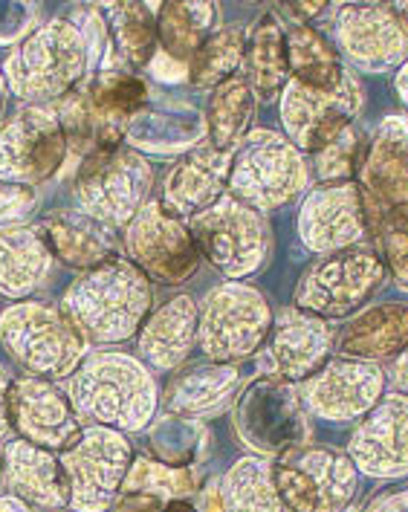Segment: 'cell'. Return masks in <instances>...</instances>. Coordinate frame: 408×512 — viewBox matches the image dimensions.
<instances>
[{
	"instance_id": "74e56055",
	"label": "cell",
	"mask_w": 408,
	"mask_h": 512,
	"mask_svg": "<svg viewBox=\"0 0 408 512\" xmlns=\"http://www.w3.org/2000/svg\"><path fill=\"white\" fill-rule=\"evenodd\" d=\"M145 434L151 458L165 466L197 469L212 449V429L197 417L163 414L145 429Z\"/></svg>"
},
{
	"instance_id": "cb8c5ba5",
	"label": "cell",
	"mask_w": 408,
	"mask_h": 512,
	"mask_svg": "<svg viewBox=\"0 0 408 512\" xmlns=\"http://www.w3.org/2000/svg\"><path fill=\"white\" fill-rule=\"evenodd\" d=\"M3 481L6 489L27 507L41 512L70 510V486L58 452L41 449L21 437L3 446Z\"/></svg>"
},
{
	"instance_id": "f35d334b",
	"label": "cell",
	"mask_w": 408,
	"mask_h": 512,
	"mask_svg": "<svg viewBox=\"0 0 408 512\" xmlns=\"http://www.w3.org/2000/svg\"><path fill=\"white\" fill-rule=\"evenodd\" d=\"M244 29L223 27L209 35V41L189 61V84L197 90H215L223 81L241 73L244 58Z\"/></svg>"
},
{
	"instance_id": "f546056e",
	"label": "cell",
	"mask_w": 408,
	"mask_h": 512,
	"mask_svg": "<svg viewBox=\"0 0 408 512\" xmlns=\"http://www.w3.org/2000/svg\"><path fill=\"white\" fill-rule=\"evenodd\" d=\"M55 255L38 223L0 232V296L27 301L53 275Z\"/></svg>"
},
{
	"instance_id": "7bdbcfd3",
	"label": "cell",
	"mask_w": 408,
	"mask_h": 512,
	"mask_svg": "<svg viewBox=\"0 0 408 512\" xmlns=\"http://www.w3.org/2000/svg\"><path fill=\"white\" fill-rule=\"evenodd\" d=\"M371 232L377 238V255L385 272L408 293V206H394L374 217Z\"/></svg>"
},
{
	"instance_id": "d590c367",
	"label": "cell",
	"mask_w": 408,
	"mask_h": 512,
	"mask_svg": "<svg viewBox=\"0 0 408 512\" xmlns=\"http://www.w3.org/2000/svg\"><path fill=\"white\" fill-rule=\"evenodd\" d=\"M220 12L215 3H163L157 6V41L160 53L186 64L215 32Z\"/></svg>"
},
{
	"instance_id": "b9f144b4",
	"label": "cell",
	"mask_w": 408,
	"mask_h": 512,
	"mask_svg": "<svg viewBox=\"0 0 408 512\" xmlns=\"http://www.w3.org/2000/svg\"><path fill=\"white\" fill-rule=\"evenodd\" d=\"M53 108L61 122L64 139H67V165L64 168H73V174H76L84 157L93 154V148H96V134H99L96 110L90 105L82 84L73 93H67L64 99H58Z\"/></svg>"
},
{
	"instance_id": "e0dca14e",
	"label": "cell",
	"mask_w": 408,
	"mask_h": 512,
	"mask_svg": "<svg viewBox=\"0 0 408 512\" xmlns=\"http://www.w3.org/2000/svg\"><path fill=\"white\" fill-rule=\"evenodd\" d=\"M333 38L362 73H388L408 61V27L394 3H345L336 9Z\"/></svg>"
},
{
	"instance_id": "8d00e7d4",
	"label": "cell",
	"mask_w": 408,
	"mask_h": 512,
	"mask_svg": "<svg viewBox=\"0 0 408 512\" xmlns=\"http://www.w3.org/2000/svg\"><path fill=\"white\" fill-rule=\"evenodd\" d=\"M287 61L290 81H299L313 90H333L345 79L348 67L339 50L316 27H287Z\"/></svg>"
},
{
	"instance_id": "91938a15",
	"label": "cell",
	"mask_w": 408,
	"mask_h": 512,
	"mask_svg": "<svg viewBox=\"0 0 408 512\" xmlns=\"http://www.w3.org/2000/svg\"><path fill=\"white\" fill-rule=\"evenodd\" d=\"M345 512H359V510H354V507H348V510H345Z\"/></svg>"
},
{
	"instance_id": "4fadbf2b",
	"label": "cell",
	"mask_w": 408,
	"mask_h": 512,
	"mask_svg": "<svg viewBox=\"0 0 408 512\" xmlns=\"http://www.w3.org/2000/svg\"><path fill=\"white\" fill-rule=\"evenodd\" d=\"M67 165V139L53 105H27L0 125V183L44 186Z\"/></svg>"
},
{
	"instance_id": "11a10c76",
	"label": "cell",
	"mask_w": 408,
	"mask_h": 512,
	"mask_svg": "<svg viewBox=\"0 0 408 512\" xmlns=\"http://www.w3.org/2000/svg\"><path fill=\"white\" fill-rule=\"evenodd\" d=\"M0 512H32L21 498H15L12 492H0Z\"/></svg>"
},
{
	"instance_id": "5bb4252c",
	"label": "cell",
	"mask_w": 408,
	"mask_h": 512,
	"mask_svg": "<svg viewBox=\"0 0 408 512\" xmlns=\"http://www.w3.org/2000/svg\"><path fill=\"white\" fill-rule=\"evenodd\" d=\"M125 252L148 281L165 287L186 284L203 261L189 223L165 212L160 200H148L125 226Z\"/></svg>"
},
{
	"instance_id": "ffe728a7",
	"label": "cell",
	"mask_w": 408,
	"mask_h": 512,
	"mask_svg": "<svg viewBox=\"0 0 408 512\" xmlns=\"http://www.w3.org/2000/svg\"><path fill=\"white\" fill-rule=\"evenodd\" d=\"M345 455L365 478H408V397H382L359 423H354Z\"/></svg>"
},
{
	"instance_id": "277c9868",
	"label": "cell",
	"mask_w": 408,
	"mask_h": 512,
	"mask_svg": "<svg viewBox=\"0 0 408 512\" xmlns=\"http://www.w3.org/2000/svg\"><path fill=\"white\" fill-rule=\"evenodd\" d=\"M0 345L27 377L50 382L73 377L90 348L58 304L29 298L0 313Z\"/></svg>"
},
{
	"instance_id": "6da1fadb",
	"label": "cell",
	"mask_w": 408,
	"mask_h": 512,
	"mask_svg": "<svg viewBox=\"0 0 408 512\" xmlns=\"http://www.w3.org/2000/svg\"><path fill=\"white\" fill-rule=\"evenodd\" d=\"M67 394L84 426H105L122 434L145 432L160 408L154 371L122 351L87 353L70 377Z\"/></svg>"
},
{
	"instance_id": "836d02e7",
	"label": "cell",
	"mask_w": 408,
	"mask_h": 512,
	"mask_svg": "<svg viewBox=\"0 0 408 512\" xmlns=\"http://www.w3.org/2000/svg\"><path fill=\"white\" fill-rule=\"evenodd\" d=\"M223 512H290L278 495L272 460L246 455L238 458L218 481Z\"/></svg>"
},
{
	"instance_id": "d6a6232c",
	"label": "cell",
	"mask_w": 408,
	"mask_h": 512,
	"mask_svg": "<svg viewBox=\"0 0 408 512\" xmlns=\"http://www.w3.org/2000/svg\"><path fill=\"white\" fill-rule=\"evenodd\" d=\"M82 87L96 110L99 128L125 131L136 113L148 108V102H151V87H148L145 76L125 70V67L99 70V73L87 76Z\"/></svg>"
},
{
	"instance_id": "60d3db41",
	"label": "cell",
	"mask_w": 408,
	"mask_h": 512,
	"mask_svg": "<svg viewBox=\"0 0 408 512\" xmlns=\"http://www.w3.org/2000/svg\"><path fill=\"white\" fill-rule=\"evenodd\" d=\"M368 151V136L359 128V122L348 125L339 136H333L325 148H319L316 154H310L313 174L322 186L330 183H356L359 168Z\"/></svg>"
},
{
	"instance_id": "816d5d0a",
	"label": "cell",
	"mask_w": 408,
	"mask_h": 512,
	"mask_svg": "<svg viewBox=\"0 0 408 512\" xmlns=\"http://www.w3.org/2000/svg\"><path fill=\"white\" fill-rule=\"evenodd\" d=\"M385 377H388V385H391L400 397H408V348L391 362V368L385 371Z\"/></svg>"
},
{
	"instance_id": "ac0fdd59",
	"label": "cell",
	"mask_w": 408,
	"mask_h": 512,
	"mask_svg": "<svg viewBox=\"0 0 408 512\" xmlns=\"http://www.w3.org/2000/svg\"><path fill=\"white\" fill-rule=\"evenodd\" d=\"M296 226L307 252L333 255L368 241L371 215L356 183H319L304 194Z\"/></svg>"
},
{
	"instance_id": "83f0119b",
	"label": "cell",
	"mask_w": 408,
	"mask_h": 512,
	"mask_svg": "<svg viewBox=\"0 0 408 512\" xmlns=\"http://www.w3.org/2000/svg\"><path fill=\"white\" fill-rule=\"evenodd\" d=\"M408 348V304L385 301L362 307L336 336V353L365 362H394Z\"/></svg>"
},
{
	"instance_id": "6f0895ef",
	"label": "cell",
	"mask_w": 408,
	"mask_h": 512,
	"mask_svg": "<svg viewBox=\"0 0 408 512\" xmlns=\"http://www.w3.org/2000/svg\"><path fill=\"white\" fill-rule=\"evenodd\" d=\"M6 96H9V90H6V81L0 76V122H3V110H6Z\"/></svg>"
},
{
	"instance_id": "e575fe53",
	"label": "cell",
	"mask_w": 408,
	"mask_h": 512,
	"mask_svg": "<svg viewBox=\"0 0 408 512\" xmlns=\"http://www.w3.org/2000/svg\"><path fill=\"white\" fill-rule=\"evenodd\" d=\"M255 110H258V99L252 96L249 84L241 76H232L215 87L209 96V108L203 113L209 145L223 154H235L252 131Z\"/></svg>"
},
{
	"instance_id": "2e32d148",
	"label": "cell",
	"mask_w": 408,
	"mask_h": 512,
	"mask_svg": "<svg viewBox=\"0 0 408 512\" xmlns=\"http://www.w3.org/2000/svg\"><path fill=\"white\" fill-rule=\"evenodd\" d=\"M388 377L377 362L333 356L322 371L301 382L304 411L330 426H354L385 397Z\"/></svg>"
},
{
	"instance_id": "603a6c76",
	"label": "cell",
	"mask_w": 408,
	"mask_h": 512,
	"mask_svg": "<svg viewBox=\"0 0 408 512\" xmlns=\"http://www.w3.org/2000/svg\"><path fill=\"white\" fill-rule=\"evenodd\" d=\"M229 171L232 154L215 151L209 142L194 148L171 165L163 180V209L180 220L212 209L223 194H229Z\"/></svg>"
},
{
	"instance_id": "d6986e66",
	"label": "cell",
	"mask_w": 408,
	"mask_h": 512,
	"mask_svg": "<svg viewBox=\"0 0 408 512\" xmlns=\"http://www.w3.org/2000/svg\"><path fill=\"white\" fill-rule=\"evenodd\" d=\"M9 429L27 443L61 452L82 432V420L58 382L24 374L9 388Z\"/></svg>"
},
{
	"instance_id": "484cf974",
	"label": "cell",
	"mask_w": 408,
	"mask_h": 512,
	"mask_svg": "<svg viewBox=\"0 0 408 512\" xmlns=\"http://www.w3.org/2000/svg\"><path fill=\"white\" fill-rule=\"evenodd\" d=\"M206 119L203 113L168 99L163 105H151L139 110L131 125L125 128V145L139 154H157V157H174L189 154L203 145L206 139Z\"/></svg>"
},
{
	"instance_id": "ab89813d",
	"label": "cell",
	"mask_w": 408,
	"mask_h": 512,
	"mask_svg": "<svg viewBox=\"0 0 408 512\" xmlns=\"http://www.w3.org/2000/svg\"><path fill=\"white\" fill-rule=\"evenodd\" d=\"M122 492H145L160 501L194 498L200 492V475L197 469L165 466L151 455H134L131 469L122 481Z\"/></svg>"
},
{
	"instance_id": "ee69618b",
	"label": "cell",
	"mask_w": 408,
	"mask_h": 512,
	"mask_svg": "<svg viewBox=\"0 0 408 512\" xmlns=\"http://www.w3.org/2000/svg\"><path fill=\"white\" fill-rule=\"evenodd\" d=\"M38 212V191L29 186L0 183V232L27 226Z\"/></svg>"
},
{
	"instance_id": "9a60e30c",
	"label": "cell",
	"mask_w": 408,
	"mask_h": 512,
	"mask_svg": "<svg viewBox=\"0 0 408 512\" xmlns=\"http://www.w3.org/2000/svg\"><path fill=\"white\" fill-rule=\"evenodd\" d=\"M362 105H365V90L356 73L348 70L345 79L333 90H313L299 81H290L281 90L278 113L287 139L301 154H316L333 136L354 125L356 116L362 113Z\"/></svg>"
},
{
	"instance_id": "8992f818",
	"label": "cell",
	"mask_w": 408,
	"mask_h": 512,
	"mask_svg": "<svg viewBox=\"0 0 408 512\" xmlns=\"http://www.w3.org/2000/svg\"><path fill=\"white\" fill-rule=\"evenodd\" d=\"M197 310V348L209 362H241L258 353L275 319L267 296L246 281H223Z\"/></svg>"
},
{
	"instance_id": "9c48e42d",
	"label": "cell",
	"mask_w": 408,
	"mask_h": 512,
	"mask_svg": "<svg viewBox=\"0 0 408 512\" xmlns=\"http://www.w3.org/2000/svg\"><path fill=\"white\" fill-rule=\"evenodd\" d=\"M154 189V168L139 151L119 145L113 151H93L73 174V197L84 215L128 226L148 203Z\"/></svg>"
},
{
	"instance_id": "680465c9",
	"label": "cell",
	"mask_w": 408,
	"mask_h": 512,
	"mask_svg": "<svg viewBox=\"0 0 408 512\" xmlns=\"http://www.w3.org/2000/svg\"><path fill=\"white\" fill-rule=\"evenodd\" d=\"M394 9L400 12V18L406 21V27H408V0H406V3H394Z\"/></svg>"
},
{
	"instance_id": "52a82bcc",
	"label": "cell",
	"mask_w": 408,
	"mask_h": 512,
	"mask_svg": "<svg viewBox=\"0 0 408 512\" xmlns=\"http://www.w3.org/2000/svg\"><path fill=\"white\" fill-rule=\"evenodd\" d=\"M186 223L200 249V258L229 281L252 278L270 261L272 229L267 217L235 200L232 194H223L212 209L194 215Z\"/></svg>"
},
{
	"instance_id": "4dcf8cb0",
	"label": "cell",
	"mask_w": 408,
	"mask_h": 512,
	"mask_svg": "<svg viewBox=\"0 0 408 512\" xmlns=\"http://www.w3.org/2000/svg\"><path fill=\"white\" fill-rule=\"evenodd\" d=\"M241 79L249 84L252 96L261 102H272L290 84V61H287V27L275 15V9L264 12L244 35V58Z\"/></svg>"
},
{
	"instance_id": "c3c4849f",
	"label": "cell",
	"mask_w": 408,
	"mask_h": 512,
	"mask_svg": "<svg viewBox=\"0 0 408 512\" xmlns=\"http://www.w3.org/2000/svg\"><path fill=\"white\" fill-rule=\"evenodd\" d=\"M145 70H148L157 81H165V84H183V81H189V67L171 61V58L160 53V50H157V55L151 58V64H148Z\"/></svg>"
},
{
	"instance_id": "f907efd6",
	"label": "cell",
	"mask_w": 408,
	"mask_h": 512,
	"mask_svg": "<svg viewBox=\"0 0 408 512\" xmlns=\"http://www.w3.org/2000/svg\"><path fill=\"white\" fill-rule=\"evenodd\" d=\"M12 382H15V374L6 368V365H0V440H12L9 434V388H12Z\"/></svg>"
},
{
	"instance_id": "f6af8a7d",
	"label": "cell",
	"mask_w": 408,
	"mask_h": 512,
	"mask_svg": "<svg viewBox=\"0 0 408 512\" xmlns=\"http://www.w3.org/2000/svg\"><path fill=\"white\" fill-rule=\"evenodd\" d=\"M38 6L35 3H0V47H18L35 32Z\"/></svg>"
},
{
	"instance_id": "db71d44e",
	"label": "cell",
	"mask_w": 408,
	"mask_h": 512,
	"mask_svg": "<svg viewBox=\"0 0 408 512\" xmlns=\"http://www.w3.org/2000/svg\"><path fill=\"white\" fill-rule=\"evenodd\" d=\"M394 90H397L403 108L408 110V61L403 67H397V73H394Z\"/></svg>"
},
{
	"instance_id": "681fc988",
	"label": "cell",
	"mask_w": 408,
	"mask_h": 512,
	"mask_svg": "<svg viewBox=\"0 0 408 512\" xmlns=\"http://www.w3.org/2000/svg\"><path fill=\"white\" fill-rule=\"evenodd\" d=\"M165 501L145 495V492H119V498L113 501L110 512H160Z\"/></svg>"
},
{
	"instance_id": "8fae6325",
	"label": "cell",
	"mask_w": 408,
	"mask_h": 512,
	"mask_svg": "<svg viewBox=\"0 0 408 512\" xmlns=\"http://www.w3.org/2000/svg\"><path fill=\"white\" fill-rule=\"evenodd\" d=\"M70 486L73 512H110L131 469L134 446L128 434L105 426H82L76 440L58 452Z\"/></svg>"
},
{
	"instance_id": "1f68e13d",
	"label": "cell",
	"mask_w": 408,
	"mask_h": 512,
	"mask_svg": "<svg viewBox=\"0 0 408 512\" xmlns=\"http://www.w3.org/2000/svg\"><path fill=\"white\" fill-rule=\"evenodd\" d=\"M99 12L105 18L110 41L108 58L99 70H110V67H125L134 73L145 70L160 50L157 6H151V3H105V6H99Z\"/></svg>"
},
{
	"instance_id": "f5cc1de1",
	"label": "cell",
	"mask_w": 408,
	"mask_h": 512,
	"mask_svg": "<svg viewBox=\"0 0 408 512\" xmlns=\"http://www.w3.org/2000/svg\"><path fill=\"white\" fill-rule=\"evenodd\" d=\"M197 495H200V498H197L194 504L200 507V512H223V507H220V498H218V481L209 486V489H200Z\"/></svg>"
},
{
	"instance_id": "5b68a950",
	"label": "cell",
	"mask_w": 408,
	"mask_h": 512,
	"mask_svg": "<svg viewBox=\"0 0 408 512\" xmlns=\"http://www.w3.org/2000/svg\"><path fill=\"white\" fill-rule=\"evenodd\" d=\"M310 186V162L287 136L258 128L249 131L232 157L229 194L267 215L284 209Z\"/></svg>"
},
{
	"instance_id": "7c38bea8",
	"label": "cell",
	"mask_w": 408,
	"mask_h": 512,
	"mask_svg": "<svg viewBox=\"0 0 408 512\" xmlns=\"http://www.w3.org/2000/svg\"><path fill=\"white\" fill-rule=\"evenodd\" d=\"M278 495L290 512H345L354 507L359 472L330 446H301L272 460Z\"/></svg>"
},
{
	"instance_id": "ba28073f",
	"label": "cell",
	"mask_w": 408,
	"mask_h": 512,
	"mask_svg": "<svg viewBox=\"0 0 408 512\" xmlns=\"http://www.w3.org/2000/svg\"><path fill=\"white\" fill-rule=\"evenodd\" d=\"M232 426L252 455L270 460L307 446L313 434L296 385L278 377L246 382L232 411Z\"/></svg>"
},
{
	"instance_id": "30bf717a",
	"label": "cell",
	"mask_w": 408,
	"mask_h": 512,
	"mask_svg": "<svg viewBox=\"0 0 408 512\" xmlns=\"http://www.w3.org/2000/svg\"><path fill=\"white\" fill-rule=\"evenodd\" d=\"M385 278L388 272L374 249L354 246L322 255L301 275L299 287L293 293V307L313 313L325 322L348 319L380 293Z\"/></svg>"
},
{
	"instance_id": "7402d4cb",
	"label": "cell",
	"mask_w": 408,
	"mask_h": 512,
	"mask_svg": "<svg viewBox=\"0 0 408 512\" xmlns=\"http://www.w3.org/2000/svg\"><path fill=\"white\" fill-rule=\"evenodd\" d=\"M359 191L365 197L371 223L374 217L408 206V116H385L368 139V151L359 168Z\"/></svg>"
},
{
	"instance_id": "7dc6e473",
	"label": "cell",
	"mask_w": 408,
	"mask_h": 512,
	"mask_svg": "<svg viewBox=\"0 0 408 512\" xmlns=\"http://www.w3.org/2000/svg\"><path fill=\"white\" fill-rule=\"evenodd\" d=\"M322 12H327V3L322 0H310V3H284L275 9V15L290 24V27H307L313 18H319Z\"/></svg>"
},
{
	"instance_id": "bcb514c9",
	"label": "cell",
	"mask_w": 408,
	"mask_h": 512,
	"mask_svg": "<svg viewBox=\"0 0 408 512\" xmlns=\"http://www.w3.org/2000/svg\"><path fill=\"white\" fill-rule=\"evenodd\" d=\"M359 512H408V478H397L380 486Z\"/></svg>"
},
{
	"instance_id": "44dd1931",
	"label": "cell",
	"mask_w": 408,
	"mask_h": 512,
	"mask_svg": "<svg viewBox=\"0 0 408 512\" xmlns=\"http://www.w3.org/2000/svg\"><path fill=\"white\" fill-rule=\"evenodd\" d=\"M336 353V333L325 319L304 313L299 307H284L272 319L267 336V362L270 377L301 385L316 371H322Z\"/></svg>"
},
{
	"instance_id": "3957f363",
	"label": "cell",
	"mask_w": 408,
	"mask_h": 512,
	"mask_svg": "<svg viewBox=\"0 0 408 512\" xmlns=\"http://www.w3.org/2000/svg\"><path fill=\"white\" fill-rule=\"evenodd\" d=\"M0 76L24 105H55L90 76L84 35L70 18H50L6 55Z\"/></svg>"
},
{
	"instance_id": "d4e9b609",
	"label": "cell",
	"mask_w": 408,
	"mask_h": 512,
	"mask_svg": "<svg viewBox=\"0 0 408 512\" xmlns=\"http://www.w3.org/2000/svg\"><path fill=\"white\" fill-rule=\"evenodd\" d=\"M197 301L191 296H174L148 313L136 333V359L157 374L180 371L197 348Z\"/></svg>"
},
{
	"instance_id": "9f6ffc18",
	"label": "cell",
	"mask_w": 408,
	"mask_h": 512,
	"mask_svg": "<svg viewBox=\"0 0 408 512\" xmlns=\"http://www.w3.org/2000/svg\"><path fill=\"white\" fill-rule=\"evenodd\" d=\"M160 512H200V507L194 504V498H177V501H165Z\"/></svg>"
},
{
	"instance_id": "4316f807",
	"label": "cell",
	"mask_w": 408,
	"mask_h": 512,
	"mask_svg": "<svg viewBox=\"0 0 408 512\" xmlns=\"http://www.w3.org/2000/svg\"><path fill=\"white\" fill-rule=\"evenodd\" d=\"M38 226L47 235L55 261L70 270L87 272L119 258L113 229L96 217L84 215L82 209H53Z\"/></svg>"
},
{
	"instance_id": "f1b7e54d",
	"label": "cell",
	"mask_w": 408,
	"mask_h": 512,
	"mask_svg": "<svg viewBox=\"0 0 408 512\" xmlns=\"http://www.w3.org/2000/svg\"><path fill=\"white\" fill-rule=\"evenodd\" d=\"M241 362H200L180 368L168 382L163 394L165 414H183V417H209L218 414L229 403L241 385Z\"/></svg>"
},
{
	"instance_id": "7a4b0ae2",
	"label": "cell",
	"mask_w": 408,
	"mask_h": 512,
	"mask_svg": "<svg viewBox=\"0 0 408 512\" xmlns=\"http://www.w3.org/2000/svg\"><path fill=\"white\" fill-rule=\"evenodd\" d=\"M154 304L151 281L128 258H113L82 272L61 296V310L87 345H122L134 339Z\"/></svg>"
}]
</instances>
